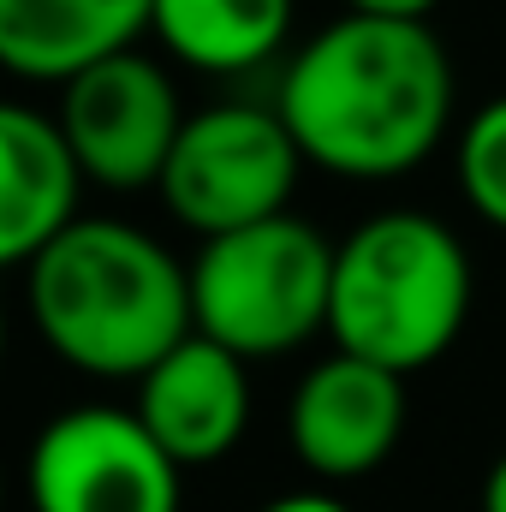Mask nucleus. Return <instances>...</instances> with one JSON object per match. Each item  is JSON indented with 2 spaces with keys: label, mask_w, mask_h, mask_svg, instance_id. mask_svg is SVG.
Masks as SVG:
<instances>
[{
  "label": "nucleus",
  "mask_w": 506,
  "mask_h": 512,
  "mask_svg": "<svg viewBox=\"0 0 506 512\" xmlns=\"http://www.w3.org/2000/svg\"><path fill=\"white\" fill-rule=\"evenodd\" d=\"M256 512H352L328 483H310V489H292V495H274L268 507H256Z\"/></svg>",
  "instance_id": "nucleus-14"
},
{
  "label": "nucleus",
  "mask_w": 506,
  "mask_h": 512,
  "mask_svg": "<svg viewBox=\"0 0 506 512\" xmlns=\"http://www.w3.org/2000/svg\"><path fill=\"white\" fill-rule=\"evenodd\" d=\"M131 387H137L131 411L185 471L227 459L251 429V358L227 352L221 340H209L197 328L167 358H155Z\"/></svg>",
  "instance_id": "nucleus-9"
},
{
  "label": "nucleus",
  "mask_w": 506,
  "mask_h": 512,
  "mask_svg": "<svg viewBox=\"0 0 506 512\" xmlns=\"http://www.w3.org/2000/svg\"><path fill=\"white\" fill-rule=\"evenodd\" d=\"M441 0H346V12H370V18H429Z\"/></svg>",
  "instance_id": "nucleus-15"
},
{
  "label": "nucleus",
  "mask_w": 506,
  "mask_h": 512,
  "mask_svg": "<svg viewBox=\"0 0 506 512\" xmlns=\"http://www.w3.org/2000/svg\"><path fill=\"white\" fill-rule=\"evenodd\" d=\"M453 90V60L429 18L346 12L286 60L274 108L310 167L376 185L417 173L447 143Z\"/></svg>",
  "instance_id": "nucleus-1"
},
{
  "label": "nucleus",
  "mask_w": 506,
  "mask_h": 512,
  "mask_svg": "<svg viewBox=\"0 0 506 512\" xmlns=\"http://www.w3.org/2000/svg\"><path fill=\"white\" fill-rule=\"evenodd\" d=\"M42 346L96 382H137L191 334V262L114 215H72L24 262Z\"/></svg>",
  "instance_id": "nucleus-2"
},
{
  "label": "nucleus",
  "mask_w": 506,
  "mask_h": 512,
  "mask_svg": "<svg viewBox=\"0 0 506 512\" xmlns=\"http://www.w3.org/2000/svg\"><path fill=\"white\" fill-rule=\"evenodd\" d=\"M30 512H179L185 465L131 405L54 411L24 459Z\"/></svg>",
  "instance_id": "nucleus-6"
},
{
  "label": "nucleus",
  "mask_w": 506,
  "mask_h": 512,
  "mask_svg": "<svg viewBox=\"0 0 506 512\" xmlns=\"http://www.w3.org/2000/svg\"><path fill=\"white\" fill-rule=\"evenodd\" d=\"M155 0H0V72L24 84H66L72 72L137 48Z\"/></svg>",
  "instance_id": "nucleus-11"
},
{
  "label": "nucleus",
  "mask_w": 506,
  "mask_h": 512,
  "mask_svg": "<svg viewBox=\"0 0 506 512\" xmlns=\"http://www.w3.org/2000/svg\"><path fill=\"white\" fill-rule=\"evenodd\" d=\"M54 120L84 185L131 197V191H155L185 126V102L161 60H149L143 48H120L60 84Z\"/></svg>",
  "instance_id": "nucleus-7"
},
{
  "label": "nucleus",
  "mask_w": 506,
  "mask_h": 512,
  "mask_svg": "<svg viewBox=\"0 0 506 512\" xmlns=\"http://www.w3.org/2000/svg\"><path fill=\"white\" fill-rule=\"evenodd\" d=\"M477 512H506V453L483 471V489H477Z\"/></svg>",
  "instance_id": "nucleus-16"
},
{
  "label": "nucleus",
  "mask_w": 506,
  "mask_h": 512,
  "mask_svg": "<svg viewBox=\"0 0 506 512\" xmlns=\"http://www.w3.org/2000/svg\"><path fill=\"white\" fill-rule=\"evenodd\" d=\"M84 173L60 137V120L0 96V274L24 268L72 215Z\"/></svg>",
  "instance_id": "nucleus-10"
},
{
  "label": "nucleus",
  "mask_w": 506,
  "mask_h": 512,
  "mask_svg": "<svg viewBox=\"0 0 506 512\" xmlns=\"http://www.w3.org/2000/svg\"><path fill=\"white\" fill-rule=\"evenodd\" d=\"M149 36L167 48V60L239 78L268 66L292 36V0H155Z\"/></svg>",
  "instance_id": "nucleus-12"
},
{
  "label": "nucleus",
  "mask_w": 506,
  "mask_h": 512,
  "mask_svg": "<svg viewBox=\"0 0 506 512\" xmlns=\"http://www.w3.org/2000/svg\"><path fill=\"white\" fill-rule=\"evenodd\" d=\"M453 167L459 191L477 221L506 233V96H489L453 137Z\"/></svg>",
  "instance_id": "nucleus-13"
},
{
  "label": "nucleus",
  "mask_w": 506,
  "mask_h": 512,
  "mask_svg": "<svg viewBox=\"0 0 506 512\" xmlns=\"http://www.w3.org/2000/svg\"><path fill=\"white\" fill-rule=\"evenodd\" d=\"M471 292V251L441 215L381 209L334 245L328 340L399 376H417L459 346Z\"/></svg>",
  "instance_id": "nucleus-3"
},
{
  "label": "nucleus",
  "mask_w": 506,
  "mask_h": 512,
  "mask_svg": "<svg viewBox=\"0 0 506 512\" xmlns=\"http://www.w3.org/2000/svg\"><path fill=\"white\" fill-rule=\"evenodd\" d=\"M405 417H411L405 376L334 346L298 376L286 399V447L316 483L346 489V483L376 477L393 459Z\"/></svg>",
  "instance_id": "nucleus-8"
},
{
  "label": "nucleus",
  "mask_w": 506,
  "mask_h": 512,
  "mask_svg": "<svg viewBox=\"0 0 506 512\" xmlns=\"http://www.w3.org/2000/svg\"><path fill=\"white\" fill-rule=\"evenodd\" d=\"M334 239L304 215L215 233L191 256V328L239 358H286L328 334Z\"/></svg>",
  "instance_id": "nucleus-4"
},
{
  "label": "nucleus",
  "mask_w": 506,
  "mask_h": 512,
  "mask_svg": "<svg viewBox=\"0 0 506 512\" xmlns=\"http://www.w3.org/2000/svg\"><path fill=\"white\" fill-rule=\"evenodd\" d=\"M304 149L286 131L280 108L262 102H209L197 114H185L179 143L155 179L167 215L197 233H233L268 215H286L298 173H304Z\"/></svg>",
  "instance_id": "nucleus-5"
},
{
  "label": "nucleus",
  "mask_w": 506,
  "mask_h": 512,
  "mask_svg": "<svg viewBox=\"0 0 506 512\" xmlns=\"http://www.w3.org/2000/svg\"><path fill=\"white\" fill-rule=\"evenodd\" d=\"M0 364H6V304H0Z\"/></svg>",
  "instance_id": "nucleus-17"
},
{
  "label": "nucleus",
  "mask_w": 506,
  "mask_h": 512,
  "mask_svg": "<svg viewBox=\"0 0 506 512\" xmlns=\"http://www.w3.org/2000/svg\"><path fill=\"white\" fill-rule=\"evenodd\" d=\"M0 512H6V465H0Z\"/></svg>",
  "instance_id": "nucleus-18"
}]
</instances>
